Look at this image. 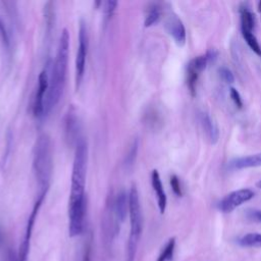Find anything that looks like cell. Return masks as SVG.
<instances>
[{
    "label": "cell",
    "mask_w": 261,
    "mask_h": 261,
    "mask_svg": "<svg viewBox=\"0 0 261 261\" xmlns=\"http://www.w3.org/2000/svg\"><path fill=\"white\" fill-rule=\"evenodd\" d=\"M218 72H219V76L223 83H225L227 85H231L234 83V75L228 67L221 66L218 69Z\"/></svg>",
    "instance_id": "7402d4cb"
},
{
    "label": "cell",
    "mask_w": 261,
    "mask_h": 261,
    "mask_svg": "<svg viewBox=\"0 0 261 261\" xmlns=\"http://www.w3.org/2000/svg\"><path fill=\"white\" fill-rule=\"evenodd\" d=\"M256 186L259 188V189H261V180H259V181H257V184H256Z\"/></svg>",
    "instance_id": "d6a6232c"
},
{
    "label": "cell",
    "mask_w": 261,
    "mask_h": 261,
    "mask_svg": "<svg viewBox=\"0 0 261 261\" xmlns=\"http://www.w3.org/2000/svg\"><path fill=\"white\" fill-rule=\"evenodd\" d=\"M165 29L167 33L172 37L177 46L182 47L186 44V28L180 18L176 14L170 13L167 15L165 19Z\"/></svg>",
    "instance_id": "9c48e42d"
},
{
    "label": "cell",
    "mask_w": 261,
    "mask_h": 261,
    "mask_svg": "<svg viewBox=\"0 0 261 261\" xmlns=\"http://www.w3.org/2000/svg\"><path fill=\"white\" fill-rule=\"evenodd\" d=\"M0 38L4 44V46L6 48H9L10 46V40H9V36H8V33L6 31V28L2 21V19L0 18Z\"/></svg>",
    "instance_id": "484cf974"
},
{
    "label": "cell",
    "mask_w": 261,
    "mask_h": 261,
    "mask_svg": "<svg viewBox=\"0 0 261 261\" xmlns=\"http://www.w3.org/2000/svg\"><path fill=\"white\" fill-rule=\"evenodd\" d=\"M151 182H152L153 190H154V192L156 194V197H157V204H158L159 211H160L161 214H163L165 212V209H166L167 198H166V194H165L164 189H163V185H162L159 172L156 169H154L152 171Z\"/></svg>",
    "instance_id": "8fae6325"
},
{
    "label": "cell",
    "mask_w": 261,
    "mask_h": 261,
    "mask_svg": "<svg viewBox=\"0 0 261 261\" xmlns=\"http://www.w3.org/2000/svg\"><path fill=\"white\" fill-rule=\"evenodd\" d=\"M38 81H39V86H38V90H37L36 97L34 100L33 110H34V114L36 117H41V116L45 115L44 100H45V97L47 95L49 85H50V76L46 69L41 71V73L39 74Z\"/></svg>",
    "instance_id": "ba28073f"
},
{
    "label": "cell",
    "mask_w": 261,
    "mask_h": 261,
    "mask_svg": "<svg viewBox=\"0 0 261 261\" xmlns=\"http://www.w3.org/2000/svg\"><path fill=\"white\" fill-rule=\"evenodd\" d=\"M199 72H197L195 69L187 66V86L189 89V92L192 97L196 96V89H197V82L199 79Z\"/></svg>",
    "instance_id": "ac0fdd59"
},
{
    "label": "cell",
    "mask_w": 261,
    "mask_h": 261,
    "mask_svg": "<svg viewBox=\"0 0 261 261\" xmlns=\"http://www.w3.org/2000/svg\"><path fill=\"white\" fill-rule=\"evenodd\" d=\"M112 212L116 225L119 228L120 224L124 221L126 214L128 213V196L124 191H121L116 195L113 202Z\"/></svg>",
    "instance_id": "30bf717a"
},
{
    "label": "cell",
    "mask_w": 261,
    "mask_h": 261,
    "mask_svg": "<svg viewBox=\"0 0 261 261\" xmlns=\"http://www.w3.org/2000/svg\"><path fill=\"white\" fill-rule=\"evenodd\" d=\"M232 165L237 169L260 167L261 166V153H256V154L237 158L233 160Z\"/></svg>",
    "instance_id": "4fadbf2b"
},
{
    "label": "cell",
    "mask_w": 261,
    "mask_h": 261,
    "mask_svg": "<svg viewBox=\"0 0 261 261\" xmlns=\"http://www.w3.org/2000/svg\"><path fill=\"white\" fill-rule=\"evenodd\" d=\"M33 168L41 193H47L52 171L51 143L47 135H41L35 144Z\"/></svg>",
    "instance_id": "7a4b0ae2"
},
{
    "label": "cell",
    "mask_w": 261,
    "mask_h": 261,
    "mask_svg": "<svg viewBox=\"0 0 261 261\" xmlns=\"http://www.w3.org/2000/svg\"><path fill=\"white\" fill-rule=\"evenodd\" d=\"M174 249H175V238H171L168 240V242L164 246L163 250L159 254L156 261H170L173 257Z\"/></svg>",
    "instance_id": "ffe728a7"
},
{
    "label": "cell",
    "mask_w": 261,
    "mask_h": 261,
    "mask_svg": "<svg viewBox=\"0 0 261 261\" xmlns=\"http://www.w3.org/2000/svg\"><path fill=\"white\" fill-rule=\"evenodd\" d=\"M242 31V36L245 39L247 45L250 47V49L258 56H261V46L259 42L257 41V38L252 32L241 30Z\"/></svg>",
    "instance_id": "2e32d148"
},
{
    "label": "cell",
    "mask_w": 261,
    "mask_h": 261,
    "mask_svg": "<svg viewBox=\"0 0 261 261\" xmlns=\"http://www.w3.org/2000/svg\"><path fill=\"white\" fill-rule=\"evenodd\" d=\"M207 59H208V62H214L217 57H218V51L215 50V49H209L206 53H205Z\"/></svg>",
    "instance_id": "f546056e"
},
{
    "label": "cell",
    "mask_w": 261,
    "mask_h": 261,
    "mask_svg": "<svg viewBox=\"0 0 261 261\" xmlns=\"http://www.w3.org/2000/svg\"><path fill=\"white\" fill-rule=\"evenodd\" d=\"M117 6V2L116 1H106L104 3V6H103V11H104V15H105V18L106 19H109L111 18L115 8Z\"/></svg>",
    "instance_id": "cb8c5ba5"
},
{
    "label": "cell",
    "mask_w": 261,
    "mask_h": 261,
    "mask_svg": "<svg viewBox=\"0 0 261 261\" xmlns=\"http://www.w3.org/2000/svg\"><path fill=\"white\" fill-rule=\"evenodd\" d=\"M68 52H69V34L67 30L64 29L59 39L56 59L51 70L52 74L50 76V85L44 100L45 114H47L58 103L62 95V92L65 86V79H66V71H67Z\"/></svg>",
    "instance_id": "6da1fadb"
},
{
    "label": "cell",
    "mask_w": 261,
    "mask_h": 261,
    "mask_svg": "<svg viewBox=\"0 0 261 261\" xmlns=\"http://www.w3.org/2000/svg\"><path fill=\"white\" fill-rule=\"evenodd\" d=\"M229 97L232 100V102L236 105V107H238L239 109H241L243 107L242 97H241L239 91L236 88H230L229 89Z\"/></svg>",
    "instance_id": "d4e9b609"
},
{
    "label": "cell",
    "mask_w": 261,
    "mask_h": 261,
    "mask_svg": "<svg viewBox=\"0 0 261 261\" xmlns=\"http://www.w3.org/2000/svg\"><path fill=\"white\" fill-rule=\"evenodd\" d=\"M82 261H92V246H91V240H89L85 245V250L83 253Z\"/></svg>",
    "instance_id": "83f0119b"
},
{
    "label": "cell",
    "mask_w": 261,
    "mask_h": 261,
    "mask_svg": "<svg viewBox=\"0 0 261 261\" xmlns=\"http://www.w3.org/2000/svg\"><path fill=\"white\" fill-rule=\"evenodd\" d=\"M240 15H241V30L252 32L255 25L254 13L245 7L240 9Z\"/></svg>",
    "instance_id": "9a60e30c"
},
{
    "label": "cell",
    "mask_w": 261,
    "mask_h": 261,
    "mask_svg": "<svg viewBox=\"0 0 261 261\" xmlns=\"http://www.w3.org/2000/svg\"><path fill=\"white\" fill-rule=\"evenodd\" d=\"M248 217L255 221L261 222V210H258V209L248 210Z\"/></svg>",
    "instance_id": "f1b7e54d"
},
{
    "label": "cell",
    "mask_w": 261,
    "mask_h": 261,
    "mask_svg": "<svg viewBox=\"0 0 261 261\" xmlns=\"http://www.w3.org/2000/svg\"><path fill=\"white\" fill-rule=\"evenodd\" d=\"M258 11L261 12V1L258 2Z\"/></svg>",
    "instance_id": "1f68e13d"
},
{
    "label": "cell",
    "mask_w": 261,
    "mask_h": 261,
    "mask_svg": "<svg viewBox=\"0 0 261 261\" xmlns=\"http://www.w3.org/2000/svg\"><path fill=\"white\" fill-rule=\"evenodd\" d=\"M169 182H170V187H171L172 192L174 193V195H176L177 197H181V196H182V191H181L179 178L177 177V175L172 174V175L170 176Z\"/></svg>",
    "instance_id": "603a6c76"
},
{
    "label": "cell",
    "mask_w": 261,
    "mask_h": 261,
    "mask_svg": "<svg viewBox=\"0 0 261 261\" xmlns=\"http://www.w3.org/2000/svg\"><path fill=\"white\" fill-rule=\"evenodd\" d=\"M239 243L243 247H261V233L250 232L243 236Z\"/></svg>",
    "instance_id": "e0dca14e"
},
{
    "label": "cell",
    "mask_w": 261,
    "mask_h": 261,
    "mask_svg": "<svg viewBox=\"0 0 261 261\" xmlns=\"http://www.w3.org/2000/svg\"><path fill=\"white\" fill-rule=\"evenodd\" d=\"M161 16V8L157 5V4H152L151 7L148 9L144 24L146 28L151 27L153 24H155Z\"/></svg>",
    "instance_id": "d6986e66"
},
{
    "label": "cell",
    "mask_w": 261,
    "mask_h": 261,
    "mask_svg": "<svg viewBox=\"0 0 261 261\" xmlns=\"http://www.w3.org/2000/svg\"><path fill=\"white\" fill-rule=\"evenodd\" d=\"M8 261H18V258H16L12 252H9L8 253Z\"/></svg>",
    "instance_id": "4dcf8cb0"
},
{
    "label": "cell",
    "mask_w": 261,
    "mask_h": 261,
    "mask_svg": "<svg viewBox=\"0 0 261 261\" xmlns=\"http://www.w3.org/2000/svg\"><path fill=\"white\" fill-rule=\"evenodd\" d=\"M89 47V37H88V30L86 22L82 19L80 21V29H79V47L75 57V88L79 89L84 72H85V65H86V58L88 53Z\"/></svg>",
    "instance_id": "5b68a950"
},
{
    "label": "cell",
    "mask_w": 261,
    "mask_h": 261,
    "mask_svg": "<svg viewBox=\"0 0 261 261\" xmlns=\"http://www.w3.org/2000/svg\"><path fill=\"white\" fill-rule=\"evenodd\" d=\"M77 118L74 115V113L70 112L66 115L65 118V134H66V139L68 141L75 140V136L77 133Z\"/></svg>",
    "instance_id": "5bb4252c"
},
{
    "label": "cell",
    "mask_w": 261,
    "mask_h": 261,
    "mask_svg": "<svg viewBox=\"0 0 261 261\" xmlns=\"http://www.w3.org/2000/svg\"><path fill=\"white\" fill-rule=\"evenodd\" d=\"M137 151H138V141H134L133 145H132V148L129 150V155H127L126 157V160H127V164H133L135 159H136V154H137Z\"/></svg>",
    "instance_id": "4316f807"
},
{
    "label": "cell",
    "mask_w": 261,
    "mask_h": 261,
    "mask_svg": "<svg viewBox=\"0 0 261 261\" xmlns=\"http://www.w3.org/2000/svg\"><path fill=\"white\" fill-rule=\"evenodd\" d=\"M87 162H88V146L85 140L80 139L76 142L74 159H73L69 200L85 199Z\"/></svg>",
    "instance_id": "277c9868"
},
{
    "label": "cell",
    "mask_w": 261,
    "mask_h": 261,
    "mask_svg": "<svg viewBox=\"0 0 261 261\" xmlns=\"http://www.w3.org/2000/svg\"><path fill=\"white\" fill-rule=\"evenodd\" d=\"M209 62H208V59H207V57H206V55L205 54H203V55H199V56H196V57H194L190 62H189V66L190 67H192L193 69H195L197 72H202L205 68H206V66H207V64H208Z\"/></svg>",
    "instance_id": "44dd1931"
},
{
    "label": "cell",
    "mask_w": 261,
    "mask_h": 261,
    "mask_svg": "<svg viewBox=\"0 0 261 261\" xmlns=\"http://www.w3.org/2000/svg\"><path fill=\"white\" fill-rule=\"evenodd\" d=\"M254 192L251 189H240L228 193L219 203V209L223 213H230L239 206L250 201L254 197Z\"/></svg>",
    "instance_id": "52a82bcc"
},
{
    "label": "cell",
    "mask_w": 261,
    "mask_h": 261,
    "mask_svg": "<svg viewBox=\"0 0 261 261\" xmlns=\"http://www.w3.org/2000/svg\"><path fill=\"white\" fill-rule=\"evenodd\" d=\"M128 214L130 222V231L126 246V261H135L139 240L143 227V216L140 205L139 193L136 186L133 185L128 194Z\"/></svg>",
    "instance_id": "3957f363"
},
{
    "label": "cell",
    "mask_w": 261,
    "mask_h": 261,
    "mask_svg": "<svg viewBox=\"0 0 261 261\" xmlns=\"http://www.w3.org/2000/svg\"><path fill=\"white\" fill-rule=\"evenodd\" d=\"M201 123L208 140L212 145H215L219 139V128L216 122L212 119L209 113L203 112L201 114Z\"/></svg>",
    "instance_id": "7c38bea8"
},
{
    "label": "cell",
    "mask_w": 261,
    "mask_h": 261,
    "mask_svg": "<svg viewBox=\"0 0 261 261\" xmlns=\"http://www.w3.org/2000/svg\"><path fill=\"white\" fill-rule=\"evenodd\" d=\"M46 193H40L39 198L37 199L32 213L28 219V223H27V228H25V233H24V238L19 246V251H18V261H28V256H29V250H30V242H31V237H32V231H33V227L35 224V220L37 218L38 212L40 210V207L43 203V200L45 198Z\"/></svg>",
    "instance_id": "8992f818"
}]
</instances>
